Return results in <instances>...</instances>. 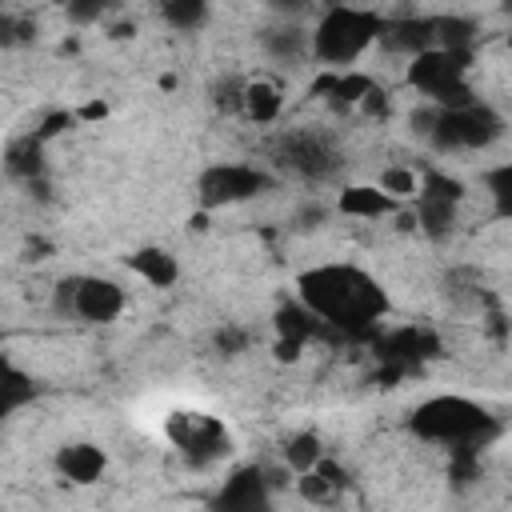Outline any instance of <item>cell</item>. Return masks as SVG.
<instances>
[{"mask_svg":"<svg viewBox=\"0 0 512 512\" xmlns=\"http://www.w3.org/2000/svg\"><path fill=\"white\" fill-rule=\"evenodd\" d=\"M56 468H60V476L68 484H96L104 476V468H108V456H104V448L80 440V444H64L56 452Z\"/></svg>","mask_w":512,"mask_h":512,"instance_id":"cell-10","label":"cell"},{"mask_svg":"<svg viewBox=\"0 0 512 512\" xmlns=\"http://www.w3.org/2000/svg\"><path fill=\"white\" fill-rule=\"evenodd\" d=\"M260 480H264V476H260L256 468L236 472V476H232V484L220 492V504H224V508H256V504H264Z\"/></svg>","mask_w":512,"mask_h":512,"instance_id":"cell-17","label":"cell"},{"mask_svg":"<svg viewBox=\"0 0 512 512\" xmlns=\"http://www.w3.org/2000/svg\"><path fill=\"white\" fill-rule=\"evenodd\" d=\"M276 180L264 172V168H252V164H212L200 172L196 180V200L200 208H224V204H240V200H252L260 192H268Z\"/></svg>","mask_w":512,"mask_h":512,"instance_id":"cell-6","label":"cell"},{"mask_svg":"<svg viewBox=\"0 0 512 512\" xmlns=\"http://www.w3.org/2000/svg\"><path fill=\"white\" fill-rule=\"evenodd\" d=\"M0 388H4V412H8V416H12L24 400H32V380H28L20 368H12V364L4 368V384H0Z\"/></svg>","mask_w":512,"mask_h":512,"instance_id":"cell-25","label":"cell"},{"mask_svg":"<svg viewBox=\"0 0 512 512\" xmlns=\"http://www.w3.org/2000/svg\"><path fill=\"white\" fill-rule=\"evenodd\" d=\"M432 352H436V336L416 332V328H400L388 340H380L384 360H420V356H432Z\"/></svg>","mask_w":512,"mask_h":512,"instance_id":"cell-16","label":"cell"},{"mask_svg":"<svg viewBox=\"0 0 512 512\" xmlns=\"http://www.w3.org/2000/svg\"><path fill=\"white\" fill-rule=\"evenodd\" d=\"M376 184L400 204V200H416V192H420V176L412 172V168H404V164H388L380 176H376Z\"/></svg>","mask_w":512,"mask_h":512,"instance_id":"cell-21","label":"cell"},{"mask_svg":"<svg viewBox=\"0 0 512 512\" xmlns=\"http://www.w3.org/2000/svg\"><path fill=\"white\" fill-rule=\"evenodd\" d=\"M324 460V452H320V436L316 432H296L288 444H284V464L300 476V472H312L316 464Z\"/></svg>","mask_w":512,"mask_h":512,"instance_id":"cell-18","label":"cell"},{"mask_svg":"<svg viewBox=\"0 0 512 512\" xmlns=\"http://www.w3.org/2000/svg\"><path fill=\"white\" fill-rule=\"evenodd\" d=\"M124 312V288L108 276H80L76 280V300L72 316L84 324H112Z\"/></svg>","mask_w":512,"mask_h":512,"instance_id":"cell-8","label":"cell"},{"mask_svg":"<svg viewBox=\"0 0 512 512\" xmlns=\"http://www.w3.org/2000/svg\"><path fill=\"white\" fill-rule=\"evenodd\" d=\"M164 432L188 456L192 468H208V464H216V460H224L232 452L228 428L216 416H208V412H172Z\"/></svg>","mask_w":512,"mask_h":512,"instance_id":"cell-5","label":"cell"},{"mask_svg":"<svg viewBox=\"0 0 512 512\" xmlns=\"http://www.w3.org/2000/svg\"><path fill=\"white\" fill-rule=\"evenodd\" d=\"M504 120L488 104H464V108H440L436 128H432V148L436 152H456V148H488L500 140Z\"/></svg>","mask_w":512,"mask_h":512,"instance_id":"cell-4","label":"cell"},{"mask_svg":"<svg viewBox=\"0 0 512 512\" xmlns=\"http://www.w3.org/2000/svg\"><path fill=\"white\" fill-rule=\"evenodd\" d=\"M412 432L424 440H436V444H452L456 452H476L500 428L480 404H472L464 396H432L412 412Z\"/></svg>","mask_w":512,"mask_h":512,"instance_id":"cell-2","label":"cell"},{"mask_svg":"<svg viewBox=\"0 0 512 512\" xmlns=\"http://www.w3.org/2000/svg\"><path fill=\"white\" fill-rule=\"evenodd\" d=\"M216 108L220 112H244V80L216 84Z\"/></svg>","mask_w":512,"mask_h":512,"instance_id":"cell-28","label":"cell"},{"mask_svg":"<svg viewBox=\"0 0 512 512\" xmlns=\"http://www.w3.org/2000/svg\"><path fill=\"white\" fill-rule=\"evenodd\" d=\"M296 288H300V300L336 328H368L388 312L384 288L352 264H324V268L300 272Z\"/></svg>","mask_w":512,"mask_h":512,"instance_id":"cell-1","label":"cell"},{"mask_svg":"<svg viewBox=\"0 0 512 512\" xmlns=\"http://www.w3.org/2000/svg\"><path fill=\"white\" fill-rule=\"evenodd\" d=\"M376 88V80L368 76V72H340V84H336V92H332V100L336 104H364V96Z\"/></svg>","mask_w":512,"mask_h":512,"instance_id":"cell-23","label":"cell"},{"mask_svg":"<svg viewBox=\"0 0 512 512\" xmlns=\"http://www.w3.org/2000/svg\"><path fill=\"white\" fill-rule=\"evenodd\" d=\"M284 108V96L272 80H244V116L256 124H272Z\"/></svg>","mask_w":512,"mask_h":512,"instance_id":"cell-15","label":"cell"},{"mask_svg":"<svg viewBox=\"0 0 512 512\" xmlns=\"http://www.w3.org/2000/svg\"><path fill=\"white\" fill-rule=\"evenodd\" d=\"M488 192H492L496 216H508L512 220V164H500V168L488 172Z\"/></svg>","mask_w":512,"mask_h":512,"instance_id":"cell-24","label":"cell"},{"mask_svg":"<svg viewBox=\"0 0 512 512\" xmlns=\"http://www.w3.org/2000/svg\"><path fill=\"white\" fill-rule=\"evenodd\" d=\"M128 268L140 280H148L152 288H172L180 280V264H176V256L168 248H136L128 256Z\"/></svg>","mask_w":512,"mask_h":512,"instance_id":"cell-13","label":"cell"},{"mask_svg":"<svg viewBox=\"0 0 512 512\" xmlns=\"http://www.w3.org/2000/svg\"><path fill=\"white\" fill-rule=\"evenodd\" d=\"M500 12H504V16H512V0H500Z\"/></svg>","mask_w":512,"mask_h":512,"instance_id":"cell-34","label":"cell"},{"mask_svg":"<svg viewBox=\"0 0 512 512\" xmlns=\"http://www.w3.org/2000/svg\"><path fill=\"white\" fill-rule=\"evenodd\" d=\"M384 20L372 8H352V4H336L320 16L316 32H312V56L324 64H352L372 40H380Z\"/></svg>","mask_w":512,"mask_h":512,"instance_id":"cell-3","label":"cell"},{"mask_svg":"<svg viewBox=\"0 0 512 512\" xmlns=\"http://www.w3.org/2000/svg\"><path fill=\"white\" fill-rule=\"evenodd\" d=\"M380 44L396 56H416L424 48L436 44V20H424V16H404V20H384L380 28Z\"/></svg>","mask_w":512,"mask_h":512,"instance_id":"cell-9","label":"cell"},{"mask_svg":"<svg viewBox=\"0 0 512 512\" xmlns=\"http://www.w3.org/2000/svg\"><path fill=\"white\" fill-rule=\"evenodd\" d=\"M160 16L180 32H196L208 20V0H160Z\"/></svg>","mask_w":512,"mask_h":512,"instance_id":"cell-19","label":"cell"},{"mask_svg":"<svg viewBox=\"0 0 512 512\" xmlns=\"http://www.w3.org/2000/svg\"><path fill=\"white\" fill-rule=\"evenodd\" d=\"M476 40V24L468 16H444L436 20V44L440 48H472Z\"/></svg>","mask_w":512,"mask_h":512,"instance_id":"cell-22","label":"cell"},{"mask_svg":"<svg viewBox=\"0 0 512 512\" xmlns=\"http://www.w3.org/2000/svg\"><path fill=\"white\" fill-rule=\"evenodd\" d=\"M104 12H108V0H64V16L76 28H88V24L104 20Z\"/></svg>","mask_w":512,"mask_h":512,"instance_id":"cell-26","label":"cell"},{"mask_svg":"<svg viewBox=\"0 0 512 512\" xmlns=\"http://www.w3.org/2000/svg\"><path fill=\"white\" fill-rule=\"evenodd\" d=\"M4 172H8L12 180L32 184V180L44 172V140H40L36 132H32V136L12 140V144H8V152H4Z\"/></svg>","mask_w":512,"mask_h":512,"instance_id":"cell-14","label":"cell"},{"mask_svg":"<svg viewBox=\"0 0 512 512\" xmlns=\"http://www.w3.org/2000/svg\"><path fill=\"white\" fill-rule=\"evenodd\" d=\"M336 84H340V72H320V76L312 80V96H328V100H332Z\"/></svg>","mask_w":512,"mask_h":512,"instance_id":"cell-30","label":"cell"},{"mask_svg":"<svg viewBox=\"0 0 512 512\" xmlns=\"http://www.w3.org/2000/svg\"><path fill=\"white\" fill-rule=\"evenodd\" d=\"M276 328H280V336H296V340H312L316 332H320V316L300 300L296 308H280L276 312Z\"/></svg>","mask_w":512,"mask_h":512,"instance_id":"cell-20","label":"cell"},{"mask_svg":"<svg viewBox=\"0 0 512 512\" xmlns=\"http://www.w3.org/2000/svg\"><path fill=\"white\" fill-rule=\"evenodd\" d=\"M320 4H328V8H336V4H348V0H320Z\"/></svg>","mask_w":512,"mask_h":512,"instance_id":"cell-35","label":"cell"},{"mask_svg":"<svg viewBox=\"0 0 512 512\" xmlns=\"http://www.w3.org/2000/svg\"><path fill=\"white\" fill-rule=\"evenodd\" d=\"M300 348H304V340L280 336V340H276V360H300Z\"/></svg>","mask_w":512,"mask_h":512,"instance_id":"cell-31","label":"cell"},{"mask_svg":"<svg viewBox=\"0 0 512 512\" xmlns=\"http://www.w3.org/2000/svg\"><path fill=\"white\" fill-rule=\"evenodd\" d=\"M76 124V112H52V116H44L40 120V128H36V136L40 140H52V136H60V132H68Z\"/></svg>","mask_w":512,"mask_h":512,"instance_id":"cell-29","label":"cell"},{"mask_svg":"<svg viewBox=\"0 0 512 512\" xmlns=\"http://www.w3.org/2000/svg\"><path fill=\"white\" fill-rule=\"evenodd\" d=\"M336 208L344 216H360V220H380V216H392L396 212V200L380 188V184H352L340 192Z\"/></svg>","mask_w":512,"mask_h":512,"instance_id":"cell-11","label":"cell"},{"mask_svg":"<svg viewBox=\"0 0 512 512\" xmlns=\"http://www.w3.org/2000/svg\"><path fill=\"white\" fill-rule=\"evenodd\" d=\"M508 48H512V32H508Z\"/></svg>","mask_w":512,"mask_h":512,"instance_id":"cell-36","label":"cell"},{"mask_svg":"<svg viewBox=\"0 0 512 512\" xmlns=\"http://www.w3.org/2000/svg\"><path fill=\"white\" fill-rule=\"evenodd\" d=\"M468 60H472V48H440V44H432V48H424V52L412 56L408 84L420 88L432 100L436 92H444V88H452V84L464 80Z\"/></svg>","mask_w":512,"mask_h":512,"instance_id":"cell-7","label":"cell"},{"mask_svg":"<svg viewBox=\"0 0 512 512\" xmlns=\"http://www.w3.org/2000/svg\"><path fill=\"white\" fill-rule=\"evenodd\" d=\"M264 40H268V48H272L276 56H300V52H304V32H300L296 24H288V28H272Z\"/></svg>","mask_w":512,"mask_h":512,"instance_id":"cell-27","label":"cell"},{"mask_svg":"<svg viewBox=\"0 0 512 512\" xmlns=\"http://www.w3.org/2000/svg\"><path fill=\"white\" fill-rule=\"evenodd\" d=\"M108 116V104L104 100H88V104H80V112H76V120H88V124H96V120H104Z\"/></svg>","mask_w":512,"mask_h":512,"instance_id":"cell-32","label":"cell"},{"mask_svg":"<svg viewBox=\"0 0 512 512\" xmlns=\"http://www.w3.org/2000/svg\"><path fill=\"white\" fill-rule=\"evenodd\" d=\"M268 4H272L276 12H300V8L308 4V0H268Z\"/></svg>","mask_w":512,"mask_h":512,"instance_id":"cell-33","label":"cell"},{"mask_svg":"<svg viewBox=\"0 0 512 512\" xmlns=\"http://www.w3.org/2000/svg\"><path fill=\"white\" fill-rule=\"evenodd\" d=\"M456 204L460 200H448V196H436V192H416V224H420V232L432 236V240H444L456 228Z\"/></svg>","mask_w":512,"mask_h":512,"instance_id":"cell-12","label":"cell"}]
</instances>
